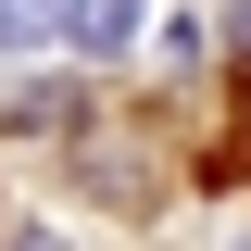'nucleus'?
<instances>
[{
    "label": "nucleus",
    "instance_id": "4",
    "mask_svg": "<svg viewBox=\"0 0 251 251\" xmlns=\"http://www.w3.org/2000/svg\"><path fill=\"white\" fill-rule=\"evenodd\" d=\"M13 251H63V239H50V226H25V239H13Z\"/></svg>",
    "mask_w": 251,
    "mask_h": 251
},
{
    "label": "nucleus",
    "instance_id": "1",
    "mask_svg": "<svg viewBox=\"0 0 251 251\" xmlns=\"http://www.w3.org/2000/svg\"><path fill=\"white\" fill-rule=\"evenodd\" d=\"M63 38H88V50H126V38H138V0H75V13H63Z\"/></svg>",
    "mask_w": 251,
    "mask_h": 251
},
{
    "label": "nucleus",
    "instance_id": "2",
    "mask_svg": "<svg viewBox=\"0 0 251 251\" xmlns=\"http://www.w3.org/2000/svg\"><path fill=\"white\" fill-rule=\"evenodd\" d=\"M63 13H75V0H0V50H38V38H63Z\"/></svg>",
    "mask_w": 251,
    "mask_h": 251
},
{
    "label": "nucleus",
    "instance_id": "3",
    "mask_svg": "<svg viewBox=\"0 0 251 251\" xmlns=\"http://www.w3.org/2000/svg\"><path fill=\"white\" fill-rule=\"evenodd\" d=\"M226 25H239V50H251V0H226Z\"/></svg>",
    "mask_w": 251,
    "mask_h": 251
},
{
    "label": "nucleus",
    "instance_id": "6",
    "mask_svg": "<svg viewBox=\"0 0 251 251\" xmlns=\"http://www.w3.org/2000/svg\"><path fill=\"white\" fill-rule=\"evenodd\" d=\"M239 251H251V239H239Z\"/></svg>",
    "mask_w": 251,
    "mask_h": 251
},
{
    "label": "nucleus",
    "instance_id": "5",
    "mask_svg": "<svg viewBox=\"0 0 251 251\" xmlns=\"http://www.w3.org/2000/svg\"><path fill=\"white\" fill-rule=\"evenodd\" d=\"M239 151H251V75H239Z\"/></svg>",
    "mask_w": 251,
    "mask_h": 251
}]
</instances>
